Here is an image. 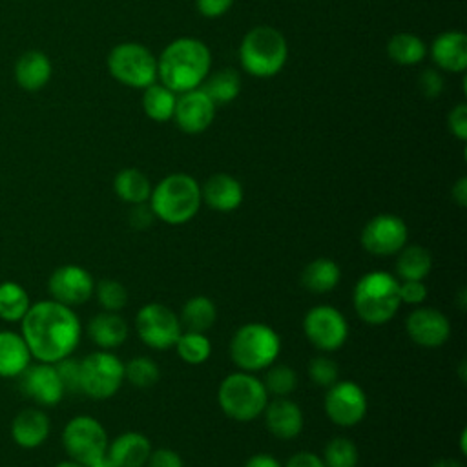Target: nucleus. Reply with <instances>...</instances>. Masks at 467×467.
I'll use <instances>...</instances> for the list:
<instances>
[{"label": "nucleus", "mask_w": 467, "mask_h": 467, "mask_svg": "<svg viewBox=\"0 0 467 467\" xmlns=\"http://www.w3.org/2000/svg\"><path fill=\"white\" fill-rule=\"evenodd\" d=\"M427 297V286L423 281H401L400 283V299L407 305H420Z\"/></svg>", "instance_id": "nucleus-43"}, {"label": "nucleus", "mask_w": 467, "mask_h": 467, "mask_svg": "<svg viewBox=\"0 0 467 467\" xmlns=\"http://www.w3.org/2000/svg\"><path fill=\"white\" fill-rule=\"evenodd\" d=\"M31 358L22 334L0 330V378H18L31 363Z\"/></svg>", "instance_id": "nucleus-26"}, {"label": "nucleus", "mask_w": 467, "mask_h": 467, "mask_svg": "<svg viewBox=\"0 0 467 467\" xmlns=\"http://www.w3.org/2000/svg\"><path fill=\"white\" fill-rule=\"evenodd\" d=\"M88 336L100 350L120 347L128 337V323L117 312H99L88 323Z\"/></svg>", "instance_id": "nucleus-25"}, {"label": "nucleus", "mask_w": 467, "mask_h": 467, "mask_svg": "<svg viewBox=\"0 0 467 467\" xmlns=\"http://www.w3.org/2000/svg\"><path fill=\"white\" fill-rule=\"evenodd\" d=\"M308 376L317 387L328 389L337 381L339 376V367L334 359L327 356H316L308 363Z\"/></svg>", "instance_id": "nucleus-40"}, {"label": "nucleus", "mask_w": 467, "mask_h": 467, "mask_svg": "<svg viewBox=\"0 0 467 467\" xmlns=\"http://www.w3.org/2000/svg\"><path fill=\"white\" fill-rule=\"evenodd\" d=\"M51 60L46 53L31 49L18 57L15 64V80L26 91L42 89L51 78Z\"/></svg>", "instance_id": "nucleus-24"}, {"label": "nucleus", "mask_w": 467, "mask_h": 467, "mask_svg": "<svg viewBox=\"0 0 467 467\" xmlns=\"http://www.w3.org/2000/svg\"><path fill=\"white\" fill-rule=\"evenodd\" d=\"M151 454L150 440L135 431L119 434L108 443L106 456L115 467H144Z\"/></svg>", "instance_id": "nucleus-21"}, {"label": "nucleus", "mask_w": 467, "mask_h": 467, "mask_svg": "<svg viewBox=\"0 0 467 467\" xmlns=\"http://www.w3.org/2000/svg\"><path fill=\"white\" fill-rule=\"evenodd\" d=\"M396 255V275L401 281H423L432 268L431 252L420 244H405Z\"/></svg>", "instance_id": "nucleus-28"}, {"label": "nucleus", "mask_w": 467, "mask_h": 467, "mask_svg": "<svg viewBox=\"0 0 467 467\" xmlns=\"http://www.w3.org/2000/svg\"><path fill=\"white\" fill-rule=\"evenodd\" d=\"M202 202L199 182L188 173H170L151 188L150 208L166 224H184L195 217Z\"/></svg>", "instance_id": "nucleus-4"}, {"label": "nucleus", "mask_w": 467, "mask_h": 467, "mask_svg": "<svg viewBox=\"0 0 467 467\" xmlns=\"http://www.w3.org/2000/svg\"><path fill=\"white\" fill-rule=\"evenodd\" d=\"M217 401L228 418L235 421H254L263 414L268 403V392L257 376L241 370L228 374L221 381Z\"/></svg>", "instance_id": "nucleus-7"}, {"label": "nucleus", "mask_w": 467, "mask_h": 467, "mask_svg": "<svg viewBox=\"0 0 467 467\" xmlns=\"http://www.w3.org/2000/svg\"><path fill=\"white\" fill-rule=\"evenodd\" d=\"M367 394L356 381H336L327 389L325 412L339 427H354L367 414Z\"/></svg>", "instance_id": "nucleus-14"}, {"label": "nucleus", "mask_w": 467, "mask_h": 467, "mask_svg": "<svg viewBox=\"0 0 467 467\" xmlns=\"http://www.w3.org/2000/svg\"><path fill=\"white\" fill-rule=\"evenodd\" d=\"M432 467H463L460 460H454V458H441V460H436L432 463Z\"/></svg>", "instance_id": "nucleus-51"}, {"label": "nucleus", "mask_w": 467, "mask_h": 467, "mask_svg": "<svg viewBox=\"0 0 467 467\" xmlns=\"http://www.w3.org/2000/svg\"><path fill=\"white\" fill-rule=\"evenodd\" d=\"M265 423L272 436L279 440H292L301 434L305 418L296 401H292L288 396L274 398L266 403L265 410Z\"/></svg>", "instance_id": "nucleus-19"}, {"label": "nucleus", "mask_w": 467, "mask_h": 467, "mask_svg": "<svg viewBox=\"0 0 467 467\" xmlns=\"http://www.w3.org/2000/svg\"><path fill=\"white\" fill-rule=\"evenodd\" d=\"M303 332L317 350L334 352L345 345L348 337V325L337 308L330 305H317L305 314Z\"/></svg>", "instance_id": "nucleus-12"}, {"label": "nucleus", "mask_w": 467, "mask_h": 467, "mask_svg": "<svg viewBox=\"0 0 467 467\" xmlns=\"http://www.w3.org/2000/svg\"><path fill=\"white\" fill-rule=\"evenodd\" d=\"M175 102H177V93H173L161 82H153L148 88H144L142 108H144V113L155 122L170 120L173 117Z\"/></svg>", "instance_id": "nucleus-32"}, {"label": "nucleus", "mask_w": 467, "mask_h": 467, "mask_svg": "<svg viewBox=\"0 0 467 467\" xmlns=\"http://www.w3.org/2000/svg\"><path fill=\"white\" fill-rule=\"evenodd\" d=\"M405 330L418 347L438 348L449 339L451 323L441 310L420 306L405 319Z\"/></svg>", "instance_id": "nucleus-17"}, {"label": "nucleus", "mask_w": 467, "mask_h": 467, "mask_svg": "<svg viewBox=\"0 0 467 467\" xmlns=\"http://www.w3.org/2000/svg\"><path fill=\"white\" fill-rule=\"evenodd\" d=\"M358 460V447L350 438L336 436L325 445L323 462L327 467H356Z\"/></svg>", "instance_id": "nucleus-37"}, {"label": "nucleus", "mask_w": 467, "mask_h": 467, "mask_svg": "<svg viewBox=\"0 0 467 467\" xmlns=\"http://www.w3.org/2000/svg\"><path fill=\"white\" fill-rule=\"evenodd\" d=\"M108 434L104 425L88 414H78L71 418L62 431V445L69 460L84 465L106 456Z\"/></svg>", "instance_id": "nucleus-9"}, {"label": "nucleus", "mask_w": 467, "mask_h": 467, "mask_svg": "<svg viewBox=\"0 0 467 467\" xmlns=\"http://www.w3.org/2000/svg\"><path fill=\"white\" fill-rule=\"evenodd\" d=\"M131 212H130V224L137 230H144V228H150L155 215L150 208L148 202H140V204H131Z\"/></svg>", "instance_id": "nucleus-46"}, {"label": "nucleus", "mask_w": 467, "mask_h": 467, "mask_svg": "<svg viewBox=\"0 0 467 467\" xmlns=\"http://www.w3.org/2000/svg\"><path fill=\"white\" fill-rule=\"evenodd\" d=\"M281 352L279 334L266 323L241 325L230 341V358L239 370L259 372L275 363Z\"/></svg>", "instance_id": "nucleus-6"}, {"label": "nucleus", "mask_w": 467, "mask_h": 467, "mask_svg": "<svg viewBox=\"0 0 467 467\" xmlns=\"http://www.w3.org/2000/svg\"><path fill=\"white\" fill-rule=\"evenodd\" d=\"M241 182L228 173H213L201 188L202 201L215 212H234L243 202Z\"/></svg>", "instance_id": "nucleus-22"}, {"label": "nucleus", "mask_w": 467, "mask_h": 467, "mask_svg": "<svg viewBox=\"0 0 467 467\" xmlns=\"http://www.w3.org/2000/svg\"><path fill=\"white\" fill-rule=\"evenodd\" d=\"M217 319V306L215 303L206 296H193L190 297L181 310L179 321L184 330L193 332H204L213 327Z\"/></svg>", "instance_id": "nucleus-30"}, {"label": "nucleus", "mask_w": 467, "mask_h": 467, "mask_svg": "<svg viewBox=\"0 0 467 467\" xmlns=\"http://www.w3.org/2000/svg\"><path fill=\"white\" fill-rule=\"evenodd\" d=\"M425 42L412 33H398L387 44V53L392 62L401 66H414L425 57Z\"/></svg>", "instance_id": "nucleus-34"}, {"label": "nucleus", "mask_w": 467, "mask_h": 467, "mask_svg": "<svg viewBox=\"0 0 467 467\" xmlns=\"http://www.w3.org/2000/svg\"><path fill=\"white\" fill-rule=\"evenodd\" d=\"M159 378L161 370L157 363L146 356H137L124 363V379L137 389H150L159 381Z\"/></svg>", "instance_id": "nucleus-36"}, {"label": "nucleus", "mask_w": 467, "mask_h": 467, "mask_svg": "<svg viewBox=\"0 0 467 467\" xmlns=\"http://www.w3.org/2000/svg\"><path fill=\"white\" fill-rule=\"evenodd\" d=\"M89 467H115V465L109 462V458H108V456H102L100 460L93 462Z\"/></svg>", "instance_id": "nucleus-52"}, {"label": "nucleus", "mask_w": 467, "mask_h": 467, "mask_svg": "<svg viewBox=\"0 0 467 467\" xmlns=\"http://www.w3.org/2000/svg\"><path fill=\"white\" fill-rule=\"evenodd\" d=\"M418 84H420V89L425 97L429 99H434L438 97L441 91H443V77L436 71V69H425L420 78H418Z\"/></svg>", "instance_id": "nucleus-44"}, {"label": "nucleus", "mask_w": 467, "mask_h": 467, "mask_svg": "<svg viewBox=\"0 0 467 467\" xmlns=\"http://www.w3.org/2000/svg\"><path fill=\"white\" fill-rule=\"evenodd\" d=\"M210 64L212 55L202 40L181 36L170 42L157 58V78L173 93H186L202 84Z\"/></svg>", "instance_id": "nucleus-2"}, {"label": "nucleus", "mask_w": 467, "mask_h": 467, "mask_svg": "<svg viewBox=\"0 0 467 467\" xmlns=\"http://www.w3.org/2000/svg\"><path fill=\"white\" fill-rule=\"evenodd\" d=\"M99 305L108 312H119L128 303V290L117 279H102L95 283L93 290Z\"/></svg>", "instance_id": "nucleus-39"}, {"label": "nucleus", "mask_w": 467, "mask_h": 467, "mask_svg": "<svg viewBox=\"0 0 467 467\" xmlns=\"http://www.w3.org/2000/svg\"><path fill=\"white\" fill-rule=\"evenodd\" d=\"M339 265L328 257H317L301 270V285L314 294H327L339 285Z\"/></svg>", "instance_id": "nucleus-27"}, {"label": "nucleus", "mask_w": 467, "mask_h": 467, "mask_svg": "<svg viewBox=\"0 0 467 467\" xmlns=\"http://www.w3.org/2000/svg\"><path fill=\"white\" fill-rule=\"evenodd\" d=\"M124 381V363L109 350H97L80 359V392L91 400H108Z\"/></svg>", "instance_id": "nucleus-10"}, {"label": "nucleus", "mask_w": 467, "mask_h": 467, "mask_svg": "<svg viewBox=\"0 0 467 467\" xmlns=\"http://www.w3.org/2000/svg\"><path fill=\"white\" fill-rule=\"evenodd\" d=\"M285 467H327L323 458H319L317 454L314 452H306V451H301V452H296L292 454Z\"/></svg>", "instance_id": "nucleus-48"}, {"label": "nucleus", "mask_w": 467, "mask_h": 467, "mask_svg": "<svg viewBox=\"0 0 467 467\" xmlns=\"http://www.w3.org/2000/svg\"><path fill=\"white\" fill-rule=\"evenodd\" d=\"M465 436H467V432H465V431H462V436H460V451H462V454H463V456L467 454V447H465Z\"/></svg>", "instance_id": "nucleus-54"}, {"label": "nucleus", "mask_w": 467, "mask_h": 467, "mask_svg": "<svg viewBox=\"0 0 467 467\" xmlns=\"http://www.w3.org/2000/svg\"><path fill=\"white\" fill-rule=\"evenodd\" d=\"M109 75L131 88H148L157 80V58L137 42L117 44L108 55Z\"/></svg>", "instance_id": "nucleus-8"}, {"label": "nucleus", "mask_w": 467, "mask_h": 467, "mask_svg": "<svg viewBox=\"0 0 467 467\" xmlns=\"http://www.w3.org/2000/svg\"><path fill=\"white\" fill-rule=\"evenodd\" d=\"M243 467H283V465L272 454L259 452V454L250 456Z\"/></svg>", "instance_id": "nucleus-49"}, {"label": "nucleus", "mask_w": 467, "mask_h": 467, "mask_svg": "<svg viewBox=\"0 0 467 467\" xmlns=\"http://www.w3.org/2000/svg\"><path fill=\"white\" fill-rule=\"evenodd\" d=\"M288 57V46L281 31L270 26L250 29L239 46V60L246 73L257 78L277 75Z\"/></svg>", "instance_id": "nucleus-5"}, {"label": "nucleus", "mask_w": 467, "mask_h": 467, "mask_svg": "<svg viewBox=\"0 0 467 467\" xmlns=\"http://www.w3.org/2000/svg\"><path fill=\"white\" fill-rule=\"evenodd\" d=\"M51 431V421L47 414L36 407H27L16 412L11 421L13 441L22 449L40 447Z\"/></svg>", "instance_id": "nucleus-20"}, {"label": "nucleus", "mask_w": 467, "mask_h": 467, "mask_svg": "<svg viewBox=\"0 0 467 467\" xmlns=\"http://www.w3.org/2000/svg\"><path fill=\"white\" fill-rule=\"evenodd\" d=\"M234 0H195L197 11L206 18H217L232 7Z\"/></svg>", "instance_id": "nucleus-47"}, {"label": "nucleus", "mask_w": 467, "mask_h": 467, "mask_svg": "<svg viewBox=\"0 0 467 467\" xmlns=\"http://www.w3.org/2000/svg\"><path fill=\"white\" fill-rule=\"evenodd\" d=\"M58 378L64 385L66 392H80V361L71 356L55 363Z\"/></svg>", "instance_id": "nucleus-41"}, {"label": "nucleus", "mask_w": 467, "mask_h": 467, "mask_svg": "<svg viewBox=\"0 0 467 467\" xmlns=\"http://www.w3.org/2000/svg\"><path fill=\"white\" fill-rule=\"evenodd\" d=\"M95 290V281L91 274L78 265H62L55 268L47 279V292L51 299L66 305L77 306L84 305Z\"/></svg>", "instance_id": "nucleus-15"}, {"label": "nucleus", "mask_w": 467, "mask_h": 467, "mask_svg": "<svg viewBox=\"0 0 467 467\" xmlns=\"http://www.w3.org/2000/svg\"><path fill=\"white\" fill-rule=\"evenodd\" d=\"M352 305L367 325H385L401 306L400 281L383 270L367 272L354 285Z\"/></svg>", "instance_id": "nucleus-3"}, {"label": "nucleus", "mask_w": 467, "mask_h": 467, "mask_svg": "<svg viewBox=\"0 0 467 467\" xmlns=\"http://www.w3.org/2000/svg\"><path fill=\"white\" fill-rule=\"evenodd\" d=\"M215 115V104L210 100V97L201 89H190L186 93H181V97L175 102L173 117L177 126L190 135L204 131Z\"/></svg>", "instance_id": "nucleus-18"}, {"label": "nucleus", "mask_w": 467, "mask_h": 467, "mask_svg": "<svg viewBox=\"0 0 467 467\" xmlns=\"http://www.w3.org/2000/svg\"><path fill=\"white\" fill-rule=\"evenodd\" d=\"M447 124L451 133L458 139V140H467V106L463 102H460L458 106H454L447 117Z\"/></svg>", "instance_id": "nucleus-42"}, {"label": "nucleus", "mask_w": 467, "mask_h": 467, "mask_svg": "<svg viewBox=\"0 0 467 467\" xmlns=\"http://www.w3.org/2000/svg\"><path fill=\"white\" fill-rule=\"evenodd\" d=\"M18 387L29 400L42 407H55L66 394L55 365L40 361L27 365L18 376Z\"/></svg>", "instance_id": "nucleus-16"}, {"label": "nucleus", "mask_w": 467, "mask_h": 467, "mask_svg": "<svg viewBox=\"0 0 467 467\" xmlns=\"http://www.w3.org/2000/svg\"><path fill=\"white\" fill-rule=\"evenodd\" d=\"M431 57L438 67L462 73L467 67V38L462 31H445L431 44Z\"/></svg>", "instance_id": "nucleus-23"}, {"label": "nucleus", "mask_w": 467, "mask_h": 467, "mask_svg": "<svg viewBox=\"0 0 467 467\" xmlns=\"http://www.w3.org/2000/svg\"><path fill=\"white\" fill-rule=\"evenodd\" d=\"M409 239L405 221L392 213H379L372 217L361 230V246L376 257L396 255Z\"/></svg>", "instance_id": "nucleus-13"}, {"label": "nucleus", "mask_w": 467, "mask_h": 467, "mask_svg": "<svg viewBox=\"0 0 467 467\" xmlns=\"http://www.w3.org/2000/svg\"><path fill=\"white\" fill-rule=\"evenodd\" d=\"M113 190L119 199L130 204L148 202L151 195V184L144 171L137 168H124L113 179Z\"/></svg>", "instance_id": "nucleus-29"}, {"label": "nucleus", "mask_w": 467, "mask_h": 467, "mask_svg": "<svg viewBox=\"0 0 467 467\" xmlns=\"http://www.w3.org/2000/svg\"><path fill=\"white\" fill-rule=\"evenodd\" d=\"M146 465L148 467H184L182 458L179 456V452H175L171 449H166V447L151 451Z\"/></svg>", "instance_id": "nucleus-45"}, {"label": "nucleus", "mask_w": 467, "mask_h": 467, "mask_svg": "<svg viewBox=\"0 0 467 467\" xmlns=\"http://www.w3.org/2000/svg\"><path fill=\"white\" fill-rule=\"evenodd\" d=\"M452 199L458 206H467V177H460L452 186Z\"/></svg>", "instance_id": "nucleus-50"}, {"label": "nucleus", "mask_w": 467, "mask_h": 467, "mask_svg": "<svg viewBox=\"0 0 467 467\" xmlns=\"http://www.w3.org/2000/svg\"><path fill=\"white\" fill-rule=\"evenodd\" d=\"M199 88L210 97V100L215 106L228 104L241 91V77L235 69L224 67V69H219L213 75L206 77Z\"/></svg>", "instance_id": "nucleus-31"}, {"label": "nucleus", "mask_w": 467, "mask_h": 467, "mask_svg": "<svg viewBox=\"0 0 467 467\" xmlns=\"http://www.w3.org/2000/svg\"><path fill=\"white\" fill-rule=\"evenodd\" d=\"M135 330L139 339L155 350H168L175 345L182 332L179 316L166 305L148 303L135 316Z\"/></svg>", "instance_id": "nucleus-11"}, {"label": "nucleus", "mask_w": 467, "mask_h": 467, "mask_svg": "<svg viewBox=\"0 0 467 467\" xmlns=\"http://www.w3.org/2000/svg\"><path fill=\"white\" fill-rule=\"evenodd\" d=\"M55 467H88V465H84V463H78V462H75V460H66V462H60V463H57Z\"/></svg>", "instance_id": "nucleus-53"}, {"label": "nucleus", "mask_w": 467, "mask_h": 467, "mask_svg": "<svg viewBox=\"0 0 467 467\" xmlns=\"http://www.w3.org/2000/svg\"><path fill=\"white\" fill-rule=\"evenodd\" d=\"M22 337L31 356L40 363H58L71 356L80 343L82 327L71 306L55 299H42L22 317Z\"/></svg>", "instance_id": "nucleus-1"}, {"label": "nucleus", "mask_w": 467, "mask_h": 467, "mask_svg": "<svg viewBox=\"0 0 467 467\" xmlns=\"http://www.w3.org/2000/svg\"><path fill=\"white\" fill-rule=\"evenodd\" d=\"M31 301L26 288L16 281L0 283V319L7 323L22 321L29 310Z\"/></svg>", "instance_id": "nucleus-33"}, {"label": "nucleus", "mask_w": 467, "mask_h": 467, "mask_svg": "<svg viewBox=\"0 0 467 467\" xmlns=\"http://www.w3.org/2000/svg\"><path fill=\"white\" fill-rule=\"evenodd\" d=\"M297 374L292 367L283 365V363H272L266 368V376H265V389L268 394H272L274 398H283L292 394L297 389Z\"/></svg>", "instance_id": "nucleus-38"}, {"label": "nucleus", "mask_w": 467, "mask_h": 467, "mask_svg": "<svg viewBox=\"0 0 467 467\" xmlns=\"http://www.w3.org/2000/svg\"><path fill=\"white\" fill-rule=\"evenodd\" d=\"M173 347L177 356L188 365H201L212 354V343L204 332L182 330Z\"/></svg>", "instance_id": "nucleus-35"}]
</instances>
